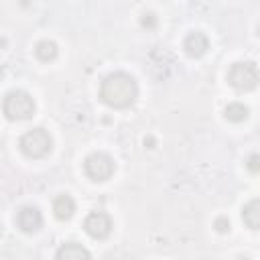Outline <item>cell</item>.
<instances>
[{
    "label": "cell",
    "mask_w": 260,
    "mask_h": 260,
    "mask_svg": "<svg viewBox=\"0 0 260 260\" xmlns=\"http://www.w3.org/2000/svg\"><path fill=\"white\" fill-rule=\"evenodd\" d=\"M138 95L136 79L126 71H114L106 75L100 83V98L110 108H128L134 104Z\"/></svg>",
    "instance_id": "cell-1"
},
{
    "label": "cell",
    "mask_w": 260,
    "mask_h": 260,
    "mask_svg": "<svg viewBox=\"0 0 260 260\" xmlns=\"http://www.w3.org/2000/svg\"><path fill=\"white\" fill-rule=\"evenodd\" d=\"M2 110L8 120H28L35 116V100L22 89H12L4 95Z\"/></svg>",
    "instance_id": "cell-2"
},
{
    "label": "cell",
    "mask_w": 260,
    "mask_h": 260,
    "mask_svg": "<svg viewBox=\"0 0 260 260\" xmlns=\"http://www.w3.org/2000/svg\"><path fill=\"white\" fill-rule=\"evenodd\" d=\"M18 146H20V150H22L24 156H28V158H41V156H45V154L51 152L53 138H51V134L45 128H30V130H26L20 136Z\"/></svg>",
    "instance_id": "cell-3"
},
{
    "label": "cell",
    "mask_w": 260,
    "mask_h": 260,
    "mask_svg": "<svg viewBox=\"0 0 260 260\" xmlns=\"http://www.w3.org/2000/svg\"><path fill=\"white\" fill-rule=\"evenodd\" d=\"M258 81H260V71L250 61H238L228 71V83L238 91H250L258 85Z\"/></svg>",
    "instance_id": "cell-4"
},
{
    "label": "cell",
    "mask_w": 260,
    "mask_h": 260,
    "mask_svg": "<svg viewBox=\"0 0 260 260\" xmlns=\"http://www.w3.org/2000/svg\"><path fill=\"white\" fill-rule=\"evenodd\" d=\"M83 171H85V175L91 181H108L114 175L116 165H114V158L110 154H106V152H91L83 160Z\"/></svg>",
    "instance_id": "cell-5"
},
{
    "label": "cell",
    "mask_w": 260,
    "mask_h": 260,
    "mask_svg": "<svg viewBox=\"0 0 260 260\" xmlns=\"http://www.w3.org/2000/svg\"><path fill=\"white\" fill-rule=\"evenodd\" d=\"M114 223H112V217L104 211H91L85 221H83V230L87 232V236H91L93 240H104L110 236Z\"/></svg>",
    "instance_id": "cell-6"
},
{
    "label": "cell",
    "mask_w": 260,
    "mask_h": 260,
    "mask_svg": "<svg viewBox=\"0 0 260 260\" xmlns=\"http://www.w3.org/2000/svg\"><path fill=\"white\" fill-rule=\"evenodd\" d=\"M16 225H18L24 234H35V232H39L41 225H43V215H41V211H39L35 205L20 207L18 213H16Z\"/></svg>",
    "instance_id": "cell-7"
},
{
    "label": "cell",
    "mask_w": 260,
    "mask_h": 260,
    "mask_svg": "<svg viewBox=\"0 0 260 260\" xmlns=\"http://www.w3.org/2000/svg\"><path fill=\"white\" fill-rule=\"evenodd\" d=\"M183 49H185V53H187L189 57H201V55L209 49V41H207V37H205L201 30H193V32H189V35L185 37Z\"/></svg>",
    "instance_id": "cell-8"
},
{
    "label": "cell",
    "mask_w": 260,
    "mask_h": 260,
    "mask_svg": "<svg viewBox=\"0 0 260 260\" xmlns=\"http://www.w3.org/2000/svg\"><path fill=\"white\" fill-rule=\"evenodd\" d=\"M55 260H91V254L85 246L77 242H67L57 250Z\"/></svg>",
    "instance_id": "cell-9"
},
{
    "label": "cell",
    "mask_w": 260,
    "mask_h": 260,
    "mask_svg": "<svg viewBox=\"0 0 260 260\" xmlns=\"http://www.w3.org/2000/svg\"><path fill=\"white\" fill-rule=\"evenodd\" d=\"M242 219L250 230H260V199H252L242 207Z\"/></svg>",
    "instance_id": "cell-10"
},
{
    "label": "cell",
    "mask_w": 260,
    "mask_h": 260,
    "mask_svg": "<svg viewBox=\"0 0 260 260\" xmlns=\"http://www.w3.org/2000/svg\"><path fill=\"white\" fill-rule=\"evenodd\" d=\"M53 211L57 219H69L75 213V201L65 193V195H57L53 201Z\"/></svg>",
    "instance_id": "cell-11"
},
{
    "label": "cell",
    "mask_w": 260,
    "mask_h": 260,
    "mask_svg": "<svg viewBox=\"0 0 260 260\" xmlns=\"http://www.w3.org/2000/svg\"><path fill=\"white\" fill-rule=\"evenodd\" d=\"M223 116H225V120H230V122H244V120L248 118V108H246L242 102H232V104L225 106Z\"/></svg>",
    "instance_id": "cell-12"
},
{
    "label": "cell",
    "mask_w": 260,
    "mask_h": 260,
    "mask_svg": "<svg viewBox=\"0 0 260 260\" xmlns=\"http://www.w3.org/2000/svg\"><path fill=\"white\" fill-rule=\"evenodd\" d=\"M35 55L41 59V61H53L55 57H57V45L53 43V41H41V43H37V47H35Z\"/></svg>",
    "instance_id": "cell-13"
},
{
    "label": "cell",
    "mask_w": 260,
    "mask_h": 260,
    "mask_svg": "<svg viewBox=\"0 0 260 260\" xmlns=\"http://www.w3.org/2000/svg\"><path fill=\"white\" fill-rule=\"evenodd\" d=\"M246 167L250 173H260V154H250L246 160Z\"/></svg>",
    "instance_id": "cell-14"
},
{
    "label": "cell",
    "mask_w": 260,
    "mask_h": 260,
    "mask_svg": "<svg viewBox=\"0 0 260 260\" xmlns=\"http://www.w3.org/2000/svg\"><path fill=\"white\" fill-rule=\"evenodd\" d=\"M213 228H215L217 232H221V234H225V232H230V219H228L225 215H219V217L215 219V223H213Z\"/></svg>",
    "instance_id": "cell-15"
},
{
    "label": "cell",
    "mask_w": 260,
    "mask_h": 260,
    "mask_svg": "<svg viewBox=\"0 0 260 260\" xmlns=\"http://www.w3.org/2000/svg\"><path fill=\"white\" fill-rule=\"evenodd\" d=\"M140 22H142V26H146V28H152V26L156 24V16H154L152 12H146V14H142Z\"/></svg>",
    "instance_id": "cell-16"
}]
</instances>
